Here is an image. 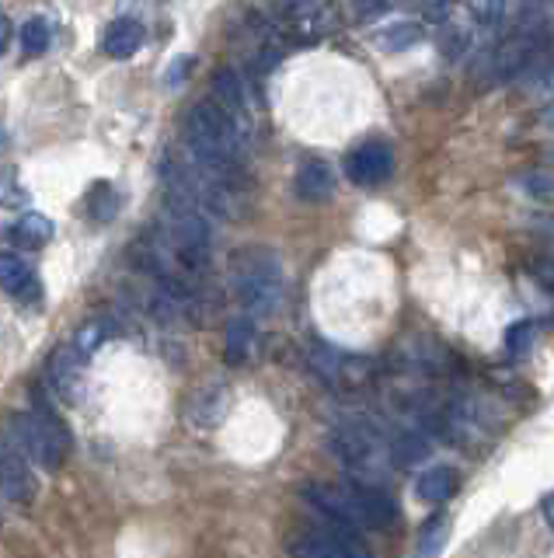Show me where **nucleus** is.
<instances>
[{"instance_id": "nucleus-23", "label": "nucleus", "mask_w": 554, "mask_h": 558, "mask_svg": "<svg viewBox=\"0 0 554 558\" xmlns=\"http://www.w3.org/2000/svg\"><path fill=\"white\" fill-rule=\"evenodd\" d=\"M49 43H53V28H49L46 17H28V22L22 25V52L28 60L42 57V52L49 49Z\"/></svg>"}, {"instance_id": "nucleus-9", "label": "nucleus", "mask_w": 554, "mask_h": 558, "mask_svg": "<svg viewBox=\"0 0 554 558\" xmlns=\"http://www.w3.org/2000/svg\"><path fill=\"white\" fill-rule=\"evenodd\" d=\"M32 423H36L39 436H42V444L49 450V458H53L57 464H63V458L71 453V429H66V423L60 418V412L49 405V398L42 391L32 395Z\"/></svg>"}, {"instance_id": "nucleus-1", "label": "nucleus", "mask_w": 554, "mask_h": 558, "mask_svg": "<svg viewBox=\"0 0 554 558\" xmlns=\"http://www.w3.org/2000/svg\"><path fill=\"white\" fill-rule=\"evenodd\" d=\"M231 283L248 318H269L283 304V262L272 248L248 244L231 258Z\"/></svg>"}, {"instance_id": "nucleus-30", "label": "nucleus", "mask_w": 554, "mask_h": 558, "mask_svg": "<svg viewBox=\"0 0 554 558\" xmlns=\"http://www.w3.org/2000/svg\"><path fill=\"white\" fill-rule=\"evenodd\" d=\"M440 43H443V52L450 60H457V57H464V49H467V35L460 32V28H454V25H443L440 28Z\"/></svg>"}, {"instance_id": "nucleus-33", "label": "nucleus", "mask_w": 554, "mask_h": 558, "mask_svg": "<svg viewBox=\"0 0 554 558\" xmlns=\"http://www.w3.org/2000/svg\"><path fill=\"white\" fill-rule=\"evenodd\" d=\"M356 4H359L362 14H377V11H384L391 0H356Z\"/></svg>"}, {"instance_id": "nucleus-14", "label": "nucleus", "mask_w": 554, "mask_h": 558, "mask_svg": "<svg viewBox=\"0 0 554 558\" xmlns=\"http://www.w3.org/2000/svg\"><path fill=\"white\" fill-rule=\"evenodd\" d=\"M144 39H147V32L136 17H115L106 32V39H101V49H106V57L112 60H130L133 52H140Z\"/></svg>"}, {"instance_id": "nucleus-3", "label": "nucleus", "mask_w": 554, "mask_h": 558, "mask_svg": "<svg viewBox=\"0 0 554 558\" xmlns=\"http://www.w3.org/2000/svg\"><path fill=\"white\" fill-rule=\"evenodd\" d=\"M310 363H315L318 377L328 384V388L342 391V395H356L362 388H370L377 377L373 363L367 356L338 353V349L328 342H315V349H310Z\"/></svg>"}, {"instance_id": "nucleus-21", "label": "nucleus", "mask_w": 554, "mask_h": 558, "mask_svg": "<svg viewBox=\"0 0 554 558\" xmlns=\"http://www.w3.org/2000/svg\"><path fill=\"white\" fill-rule=\"evenodd\" d=\"M387 453H391L397 464H408L411 468V464H419V461L429 458V440L415 433V429H405V433L394 436V444L387 447Z\"/></svg>"}, {"instance_id": "nucleus-13", "label": "nucleus", "mask_w": 554, "mask_h": 558, "mask_svg": "<svg viewBox=\"0 0 554 558\" xmlns=\"http://www.w3.org/2000/svg\"><path fill=\"white\" fill-rule=\"evenodd\" d=\"M293 189H297V196L304 203H324V199H332L335 196V171H332V165L321 161V157H310V161L300 165Z\"/></svg>"}, {"instance_id": "nucleus-16", "label": "nucleus", "mask_w": 554, "mask_h": 558, "mask_svg": "<svg viewBox=\"0 0 554 558\" xmlns=\"http://www.w3.org/2000/svg\"><path fill=\"white\" fill-rule=\"evenodd\" d=\"M251 342H255V318H248V314H234L227 322V336H223V360L231 366H241L251 353Z\"/></svg>"}, {"instance_id": "nucleus-19", "label": "nucleus", "mask_w": 554, "mask_h": 558, "mask_svg": "<svg viewBox=\"0 0 554 558\" xmlns=\"http://www.w3.org/2000/svg\"><path fill=\"white\" fill-rule=\"evenodd\" d=\"M11 238L14 244H22V248H42V244L53 241V220L42 214H25L11 227Z\"/></svg>"}, {"instance_id": "nucleus-8", "label": "nucleus", "mask_w": 554, "mask_h": 558, "mask_svg": "<svg viewBox=\"0 0 554 558\" xmlns=\"http://www.w3.org/2000/svg\"><path fill=\"white\" fill-rule=\"evenodd\" d=\"M0 493L19 506H28L36 499V478H32L25 453L8 440H0Z\"/></svg>"}, {"instance_id": "nucleus-5", "label": "nucleus", "mask_w": 554, "mask_h": 558, "mask_svg": "<svg viewBox=\"0 0 554 558\" xmlns=\"http://www.w3.org/2000/svg\"><path fill=\"white\" fill-rule=\"evenodd\" d=\"M286 548L293 558H373V551L359 534H345L335 527H324V523L297 531L286 541Z\"/></svg>"}, {"instance_id": "nucleus-17", "label": "nucleus", "mask_w": 554, "mask_h": 558, "mask_svg": "<svg viewBox=\"0 0 554 558\" xmlns=\"http://www.w3.org/2000/svg\"><path fill=\"white\" fill-rule=\"evenodd\" d=\"M32 287H39V283L32 279L28 262L22 255H14V252L0 255V290L11 293V296H28Z\"/></svg>"}, {"instance_id": "nucleus-7", "label": "nucleus", "mask_w": 554, "mask_h": 558, "mask_svg": "<svg viewBox=\"0 0 554 558\" xmlns=\"http://www.w3.org/2000/svg\"><path fill=\"white\" fill-rule=\"evenodd\" d=\"M345 174H349L353 185H362V189H373L380 182H387L394 174V150L387 140H367V144H359L349 150L345 157Z\"/></svg>"}, {"instance_id": "nucleus-25", "label": "nucleus", "mask_w": 554, "mask_h": 558, "mask_svg": "<svg viewBox=\"0 0 554 558\" xmlns=\"http://www.w3.org/2000/svg\"><path fill=\"white\" fill-rule=\"evenodd\" d=\"M537 339V322L533 318H524V322H513L506 328V353L509 356H527L530 345Z\"/></svg>"}, {"instance_id": "nucleus-31", "label": "nucleus", "mask_w": 554, "mask_h": 558, "mask_svg": "<svg viewBox=\"0 0 554 558\" xmlns=\"http://www.w3.org/2000/svg\"><path fill=\"white\" fill-rule=\"evenodd\" d=\"M11 28H14L11 17L0 11V57H8V49H11V35H14Z\"/></svg>"}, {"instance_id": "nucleus-2", "label": "nucleus", "mask_w": 554, "mask_h": 558, "mask_svg": "<svg viewBox=\"0 0 554 558\" xmlns=\"http://www.w3.org/2000/svg\"><path fill=\"white\" fill-rule=\"evenodd\" d=\"M541 60H544V32L533 25H524L495 46V52L489 57V81H495V84L519 81V77H527Z\"/></svg>"}, {"instance_id": "nucleus-28", "label": "nucleus", "mask_w": 554, "mask_h": 558, "mask_svg": "<svg viewBox=\"0 0 554 558\" xmlns=\"http://www.w3.org/2000/svg\"><path fill=\"white\" fill-rule=\"evenodd\" d=\"M519 185H524V192H530L533 199L541 203H554V171H527L524 179H519Z\"/></svg>"}, {"instance_id": "nucleus-11", "label": "nucleus", "mask_w": 554, "mask_h": 558, "mask_svg": "<svg viewBox=\"0 0 554 558\" xmlns=\"http://www.w3.org/2000/svg\"><path fill=\"white\" fill-rule=\"evenodd\" d=\"M283 28L297 43L310 46L328 32V14L318 0H283Z\"/></svg>"}, {"instance_id": "nucleus-18", "label": "nucleus", "mask_w": 554, "mask_h": 558, "mask_svg": "<svg viewBox=\"0 0 554 558\" xmlns=\"http://www.w3.org/2000/svg\"><path fill=\"white\" fill-rule=\"evenodd\" d=\"M223 409H227V388H223V384H213V388H206V391L196 395L193 412H188V415H193V423L199 429H213L223 418Z\"/></svg>"}, {"instance_id": "nucleus-22", "label": "nucleus", "mask_w": 554, "mask_h": 558, "mask_svg": "<svg viewBox=\"0 0 554 558\" xmlns=\"http://www.w3.org/2000/svg\"><path fill=\"white\" fill-rule=\"evenodd\" d=\"M446 534H450V520L446 517H432L422 527L419 541H415L411 558H440V551L446 545Z\"/></svg>"}, {"instance_id": "nucleus-20", "label": "nucleus", "mask_w": 554, "mask_h": 558, "mask_svg": "<svg viewBox=\"0 0 554 558\" xmlns=\"http://www.w3.org/2000/svg\"><path fill=\"white\" fill-rule=\"evenodd\" d=\"M426 39V28L419 22H394L377 32V46L384 52H405Z\"/></svg>"}, {"instance_id": "nucleus-24", "label": "nucleus", "mask_w": 554, "mask_h": 558, "mask_svg": "<svg viewBox=\"0 0 554 558\" xmlns=\"http://www.w3.org/2000/svg\"><path fill=\"white\" fill-rule=\"evenodd\" d=\"M88 214H91V220H98V223H109V220L119 214V196L112 192V185L98 182V185L91 189V196H88Z\"/></svg>"}, {"instance_id": "nucleus-10", "label": "nucleus", "mask_w": 554, "mask_h": 558, "mask_svg": "<svg viewBox=\"0 0 554 558\" xmlns=\"http://www.w3.org/2000/svg\"><path fill=\"white\" fill-rule=\"evenodd\" d=\"M213 101L227 112L241 130L248 133V122H251V105H248V92H245V81L234 66H220L213 70Z\"/></svg>"}, {"instance_id": "nucleus-15", "label": "nucleus", "mask_w": 554, "mask_h": 558, "mask_svg": "<svg viewBox=\"0 0 554 558\" xmlns=\"http://www.w3.org/2000/svg\"><path fill=\"white\" fill-rule=\"evenodd\" d=\"M457 485H460L457 468L436 464V468H429L419 482H415V493H419V499L429 502V506H443L446 499L457 496Z\"/></svg>"}, {"instance_id": "nucleus-12", "label": "nucleus", "mask_w": 554, "mask_h": 558, "mask_svg": "<svg viewBox=\"0 0 554 558\" xmlns=\"http://www.w3.org/2000/svg\"><path fill=\"white\" fill-rule=\"evenodd\" d=\"M81 353L71 345H60L53 356H49L46 371H49V380H53V388L60 398L66 401H77L81 398V384H84V374H81Z\"/></svg>"}, {"instance_id": "nucleus-27", "label": "nucleus", "mask_w": 554, "mask_h": 558, "mask_svg": "<svg viewBox=\"0 0 554 558\" xmlns=\"http://www.w3.org/2000/svg\"><path fill=\"white\" fill-rule=\"evenodd\" d=\"M506 4L509 0H467V11H471V17L478 25L495 28L502 17H506Z\"/></svg>"}, {"instance_id": "nucleus-29", "label": "nucleus", "mask_w": 554, "mask_h": 558, "mask_svg": "<svg viewBox=\"0 0 554 558\" xmlns=\"http://www.w3.org/2000/svg\"><path fill=\"white\" fill-rule=\"evenodd\" d=\"M101 339H106V328H101L98 322L95 325H84L81 331H77V339H74V349L81 353V360H88L95 349L101 345Z\"/></svg>"}, {"instance_id": "nucleus-32", "label": "nucleus", "mask_w": 554, "mask_h": 558, "mask_svg": "<svg viewBox=\"0 0 554 558\" xmlns=\"http://www.w3.org/2000/svg\"><path fill=\"white\" fill-rule=\"evenodd\" d=\"M188 66H193V60H178V66L168 70V87H178V81L188 74Z\"/></svg>"}, {"instance_id": "nucleus-26", "label": "nucleus", "mask_w": 554, "mask_h": 558, "mask_svg": "<svg viewBox=\"0 0 554 558\" xmlns=\"http://www.w3.org/2000/svg\"><path fill=\"white\" fill-rule=\"evenodd\" d=\"M28 203V192L19 182V171L14 168H0V206L4 209H19Z\"/></svg>"}, {"instance_id": "nucleus-6", "label": "nucleus", "mask_w": 554, "mask_h": 558, "mask_svg": "<svg viewBox=\"0 0 554 558\" xmlns=\"http://www.w3.org/2000/svg\"><path fill=\"white\" fill-rule=\"evenodd\" d=\"M342 488H345V496H349V502H353V513H356L359 527H373V531L394 527L397 506H394V499L384 493V488L373 485V482H359V478H349V485H342Z\"/></svg>"}, {"instance_id": "nucleus-4", "label": "nucleus", "mask_w": 554, "mask_h": 558, "mask_svg": "<svg viewBox=\"0 0 554 558\" xmlns=\"http://www.w3.org/2000/svg\"><path fill=\"white\" fill-rule=\"evenodd\" d=\"M332 450L338 453V461H345V468L353 471V478L359 482H370L367 475H380L384 468L387 453L380 447L377 433L359 426V423H345L332 433Z\"/></svg>"}, {"instance_id": "nucleus-34", "label": "nucleus", "mask_w": 554, "mask_h": 558, "mask_svg": "<svg viewBox=\"0 0 554 558\" xmlns=\"http://www.w3.org/2000/svg\"><path fill=\"white\" fill-rule=\"evenodd\" d=\"M541 513H544V520H547V527L554 531V493H547V496H544V502H541Z\"/></svg>"}]
</instances>
